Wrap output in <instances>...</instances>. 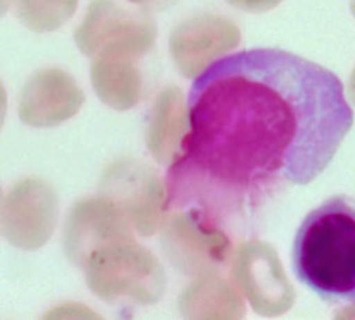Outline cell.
<instances>
[{"label": "cell", "instance_id": "2", "mask_svg": "<svg viewBox=\"0 0 355 320\" xmlns=\"http://www.w3.org/2000/svg\"><path fill=\"white\" fill-rule=\"evenodd\" d=\"M291 269L323 302L355 308V197L330 195L305 215L293 240Z\"/></svg>", "mask_w": 355, "mask_h": 320}, {"label": "cell", "instance_id": "13", "mask_svg": "<svg viewBox=\"0 0 355 320\" xmlns=\"http://www.w3.org/2000/svg\"><path fill=\"white\" fill-rule=\"evenodd\" d=\"M349 1H351V7H352V10L355 12V0H349Z\"/></svg>", "mask_w": 355, "mask_h": 320}, {"label": "cell", "instance_id": "9", "mask_svg": "<svg viewBox=\"0 0 355 320\" xmlns=\"http://www.w3.org/2000/svg\"><path fill=\"white\" fill-rule=\"evenodd\" d=\"M234 7L248 10V11H265L275 7L282 0H226Z\"/></svg>", "mask_w": 355, "mask_h": 320}, {"label": "cell", "instance_id": "10", "mask_svg": "<svg viewBox=\"0 0 355 320\" xmlns=\"http://www.w3.org/2000/svg\"><path fill=\"white\" fill-rule=\"evenodd\" d=\"M6 114H7V93H6V89H4V86L0 80V129L4 123Z\"/></svg>", "mask_w": 355, "mask_h": 320}, {"label": "cell", "instance_id": "6", "mask_svg": "<svg viewBox=\"0 0 355 320\" xmlns=\"http://www.w3.org/2000/svg\"><path fill=\"white\" fill-rule=\"evenodd\" d=\"M118 233V220L111 205L101 198L78 201L65 219L62 245L65 256L82 267L97 249L110 245Z\"/></svg>", "mask_w": 355, "mask_h": 320}, {"label": "cell", "instance_id": "5", "mask_svg": "<svg viewBox=\"0 0 355 320\" xmlns=\"http://www.w3.org/2000/svg\"><path fill=\"white\" fill-rule=\"evenodd\" d=\"M85 94L65 71L49 68L36 72L18 96V116L32 127H53L67 122L83 105Z\"/></svg>", "mask_w": 355, "mask_h": 320}, {"label": "cell", "instance_id": "11", "mask_svg": "<svg viewBox=\"0 0 355 320\" xmlns=\"http://www.w3.org/2000/svg\"><path fill=\"white\" fill-rule=\"evenodd\" d=\"M128 1L135 3V4H141V6H150V4H159V3H164L168 0H128Z\"/></svg>", "mask_w": 355, "mask_h": 320}, {"label": "cell", "instance_id": "3", "mask_svg": "<svg viewBox=\"0 0 355 320\" xmlns=\"http://www.w3.org/2000/svg\"><path fill=\"white\" fill-rule=\"evenodd\" d=\"M58 202L53 186L42 179L18 181L1 204L0 226L4 238L25 251L42 248L57 222Z\"/></svg>", "mask_w": 355, "mask_h": 320}, {"label": "cell", "instance_id": "8", "mask_svg": "<svg viewBox=\"0 0 355 320\" xmlns=\"http://www.w3.org/2000/svg\"><path fill=\"white\" fill-rule=\"evenodd\" d=\"M19 22L36 33L53 32L69 21L78 0H14Z\"/></svg>", "mask_w": 355, "mask_h": 320}, {"label": "cell", "instance_id": "7", "mask_svg": "<svg viewBox=\"0 0 355 320\" xmlns=\"http://www.w3.org/2000/svg\"><path fill=\"white\" fill-rule=\"evenodd\" d=\"M90 79L97 97L110 107H129L137 93L136 73L119 55L94 57Z\"/></svg>", "mask_w": 355, "mask_h": 320}, {"label": "cell", "instance_id": "4", "mask_svg": "<svg viewBox=\"0 0 355 320\" xmlns=\"http://www.w3.org/2000/svg\"><path fill=\"white\" fill-rule=\"evenodd\" d=\"M147 39V25L139 22L114 0H92L75 30L78 48L90 58L140 50Z\"/></svg>", "mask_w": 355, "mask_h": 320}, {"label": "cell", "instance_id": "1", "mask_svg": "<svg viewBox=\"0 0 355 320\" xmlns=\"http://www.w3.org/2000/svg\"><path fill=\"white\" fill-rule=\"evenodd\" d=\"M186 105L165 208L207 230H226L275 194L313 181L354 123L334 72L276 47L212 60L191 82Z\"/></svg>", "mask_w": 355, "mask_h": 320}, {"label": "cell", "instance_id": "14", "mask_svg": "<svg viewBox=\"0 0 355 320\" xmlns=\"http://www.w3.org/2000/svg\"><path fill=\"white\" fill-rule=\"evenodd\" d=\"M0 212H1V190H0Z\"/></svg>", "mask_w": 355, "mask_h": 320}, {"label": "cell", "instance_id": "12", "mask_svg": "<svg viewBox=\"0 0 355 320\" xmlns=\"http://www.w3.org/2000/svg\"><path fill=\"white\" fill-rule=\"evenodd\" d=\"M8 8V0H0V18L6 14Z\"/></svg>", "mask_w": 355, "mask_h": 320}]
</instances>
